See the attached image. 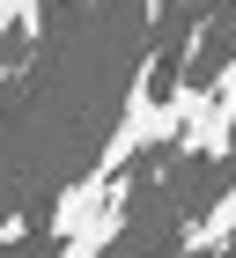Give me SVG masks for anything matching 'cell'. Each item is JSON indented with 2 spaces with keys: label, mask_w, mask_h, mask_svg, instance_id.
<instances>
[{
  "label": "cell",
  "mask_w": 236,
  "mask_h": 258,
  "mask_svg": "<svg viewBox=\"0 0 236 258\" xmlns=\"http://www.w3.org/2000/svg\"><path fill=\"white\" fill-rule=\"evenodd\" d=\"M15 236H30V214H8V221H0V251H8Z\"/></svg>",
  "instance_id": "cell-4"
},
{
  "label": "cell",
  "mask_w": 236,
  "mask_h": 258,
  "mask_svg": "<svg viewBox=\"0 0 236 258\" xmlns=\"http://www.w3.org/2000/svg\"><path fill=\"white\" fill-rule=\"evenodd\" d=\"M22 30V37H37L44 30V0H0V37Z\"/></svg>",
  "instance_id": "cell-3"
},
{
  "label": "cell",
  "mask_w": 236,
  "mask_h": 258,
  "mask_svg": "<svg viewBox=\"0 0 236 258\" xmlns=\"http://www.w3.org/2000/svg\"><path fill=\"white\" fill-rule=\"evenodd\" d=\"M214 243H236V184L192 221V229H185V251H192V258H199V251H214Z\"/></svg>",
  "instance_id": "cell-2"
},
{
  "label": "cell",
  "mask_w": 236,
  "mask_h": 258,
  "mask_svg": "<svg viewBox=\"0 0 236 258\" xmlns=\"http://www.w3.org/2000/svg\"><path fill=\"white\" fill-rule=\"evenodd\" d=\"M236 148V52L221 59L214 81H199V96H192V118H185V133H177V155H229Z\"/></svg>",
  "instance_id": "cell-1"
}]
</instances>
